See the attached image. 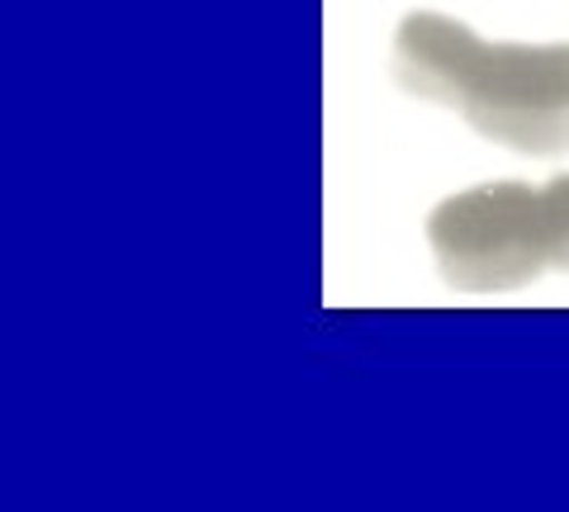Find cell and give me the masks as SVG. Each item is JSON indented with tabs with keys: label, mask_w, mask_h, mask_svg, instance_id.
Here are the masks:
<instances>
[{
	"label": "cell",
	"mask_w": 569,
	"mask_h": 512,
	"mask_svg": "<svg viewBox=\"0 0 569 512\" xmlns=\"http://www.w3.org/2000/svg\"><path fill=\"white\" fill-rule=\"evenodd\" d=\"M395 77L489 143L531 157L569 148V43H489L451 14L413 10L395 33Z\"/></svg>",
	"instance_id": "cell-1"
},
{
	"label": "cell",
	"mask_w": 569,
	"mask_h": 512,
	"mask_svg": "<svg viewBox=\"0 0 569 512\" xmlns=\"http://www.w3.org/2000/svg\"><path fill=\"white\" fill-rule=\"evenodd\" d=\"M427 242L456 290H522L546 271H569V175L546 185L489 181L441 200Z\"/></svg>",
	"instance_id": "cell-2"
}]
</instances>
